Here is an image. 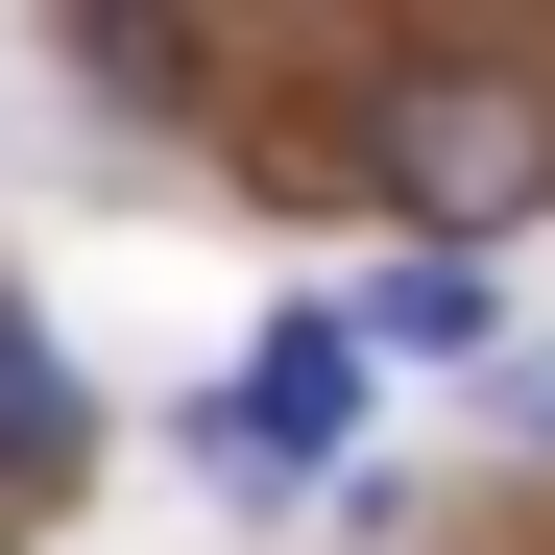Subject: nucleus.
I'll list each match as a JSON object with an SVG mask.
<instances>
[{
    "label": "nucleus",
    "instance_id": "obj_1",
    "mask_svg": "<svg viewBox=\"0 0 555 555\" xmlns=\"http://www.w3.org/2000/svg\"><path fill=\"white\" fill-rule=\"evenodd\" d=\"M387 194L483 266V218H531L555 194V98H507V73H411V121H387Z\"/></svg>",
    "mask_w": 555,
    "mask_h": 555
},
{
    "label": "nucleus",
    "instance_id": "obj_2",
    "mask_svg": "<svg viewBox=\"0 0 555 555\" xmlns=\"http://www.w3.org/2000/svg\"><path fill=\"white\" fill-rule=\"evenodd\" d=\"M362 435V314H266V362L194 411V459H338Z\"/></svg>",
    "mask_w": 555,
    "mask_h": 555
},
{
    "label": "nucleus",
    "instance_id": "obj_3",
    "mask_svg": "<svg viewBox=\"0 0 555 555\" xmlns=\"http://www.w3.org/2000/svg\"><path fill=\"white\" fill-rule=\"evenodd\" d=\"M73 459H98V387H73V338H49L25 291H0V483H25V507H49V483H73Z\"/></svg>",
    "mask_w": 555,
    "mask_h": 555
},
{
    "label": "nucleus",
    "instance_id": "obj_4",
    "mask_svg": "<svg viewBox=\"0 0 555 555\" xmlns=\"http://www.w3.org/2000/svg\"><path fill=\"white\" fill-rule=\"evenodd\" d=\"M362 362H483V266H459V242H411L387 291H362Z\"/></svg>",
    "mask_w": 555,
    "mask_h": 555
}]
</instances>
